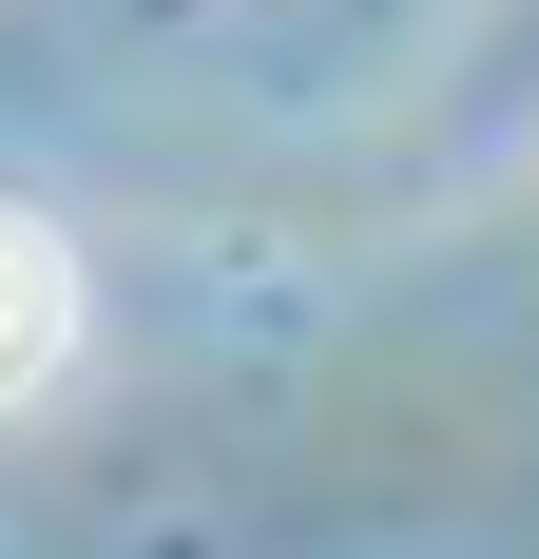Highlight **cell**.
Returning a JSON list of instances; mask_svg holds the SVG:
<instances>
[{
    "mask_svg": "<svg viewBox=\"0 0 539 559\" xmlns=\"http://www.w3.org/2000/svg\"><path fill=\"white\" fill-rule=\"evenodd\" d=\"M58 367H77V251L0 193V405H39Z\"/></svg>",
    "mask_w": 539,
    "mask_h": 559,
    "instance_id": "obj_1",
    "label": "cell"
}]
</instances>
